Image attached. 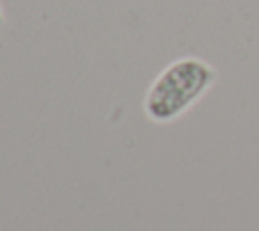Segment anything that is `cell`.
<instances>
[{"instance_id": "6da1fadb", "label": "cell", "mask_w": 259, "mask_h": 231, "mask_svg": "<svg viewBox=\"0 0 259 231\" xmlns=\"http://www.w3.org/2000/svg\"><path fill=\"white\" fill-rule=\"evenodd\" d=\"M214 69L198 57L172 61L150 85L144 97V111L156 124L178 120L214 83Z\"/></svg>"}, {"instance_id": "7a4b0ae2", "label": "cell", "mask_w": 259, "mask_h": 231, "mask_svg": "<svg viewBox=\"0 0 259 231\" xmlns=\"http://www.w3.org/2000/svg\"><path fill=\"white\" fill-rule=\"evenodd\" d=\"M2 20H4V14H2V8H0V24H2Z\"/></svg>"}]
</instances>
